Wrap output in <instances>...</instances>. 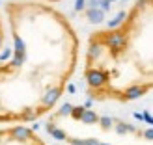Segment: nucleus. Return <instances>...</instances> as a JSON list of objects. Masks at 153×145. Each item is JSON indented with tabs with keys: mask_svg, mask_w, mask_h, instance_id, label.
Returning a JSON list of instances; mask_svg holds the SVG:
<instances>
[{
	"mask_svg": "<svg viewBox=\"0 0 153 145\" xmlns=\"http://www.w3.org/2000/svg\"><path fill=\"white\" fill-rule=\"evenodd\" d=\"M6 45V21H4V13L0 11V50Z\"/></svg>",
	"mask_w": 153,
	"mask_h": 145,
	"instance_id": "obj_4",
	"label": "nucleus"
},
{
	"mask_svg": "<svg viewBox=\"0 0 153 145\" xmlns=\"http://www.w3.org/2000/svg\"><path fill=\"white\" fill-rule=\"evenodd\" d=\"M82 80L86 95L105 104L153 93V0H134L116 24L90 32Z\"/></svg>",
	"mask_w": 153,
	"mask_h": 145,
	"instance_id": "obj_2",
	"label": "nucleus"
},
{
	"mask_svg": "<svg viewBox=\"0 0 153 145\" xmlns=\"http://www.w3.org/2000/svg\"><path fill=\"white\" fill-rule=\"evenodd\" d=\"M0 145H51L28 125H0Z\"/></svg>",
	"mask_w": 153,
	"mask_h": 145,
	"instance_id": "obj_3",
	"label": "nucleus"
},
{
	"mask_svg": "<svg viewBox=\"0 0 153 145\" xmlns=\"http://www.w3.org/2000/svg\"><path fill=\"white\" fill-rule=\"evenodd\" d=\"M39 2H47V4H56V2H62V0H39Z\"/></svg>",
	"mask_w": 153,
	"mask_h": 145,
	"instance_id": "obj_5",
	"label": "nucleus"
},
{
	"mask_svg": "<svg viewBox=\"0 0 153 145\" xmlns=\"http://www.w3.org/2000/svg\"><path fill=\"white\" fill-rule=\"evenodd\" d=\"M10 50L0 58V125H28L56 110L80 62L67 15L39 0H7Z\"/></svg>",
	"mask_w": 153,
	"mask_h": 145,
	"instance_id": "obj_1",
	"label": "nucleus"
}]
</instances>
